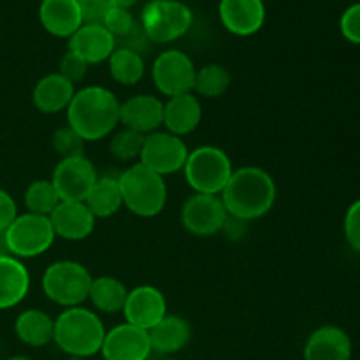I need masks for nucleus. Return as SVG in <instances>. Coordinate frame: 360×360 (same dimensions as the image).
<instances>
[{
    "label": "nucleus",
    "instance_id": "f257e3e1",
    "mask_svg": "<svg viewBox=\"0 0 360 360\" xmlns=\"http://www.w3.org/2000/svg\"><path fill=\"white\" fill-rule=\"evenodd\" d=\"M220 197L229 214L253 221L273 210L276 202V185L262 167L246 165L234 169Z\"/></svg>",
    "mask_w": 360,
    "mask_h": 360
},
{
    "label": "nucleus",
    "instance_id": "f03ea898",
    "mask_svg": "<svg viewBox=\"0 0 360 360\" xmlns=\"http://www.w3.org/2000/svg\"><path fill=\"white\" fill-rule=\"evenodd\" d=\"M120 105L122 102L108 88L86 86L76 91L67 108V125L86 143L105 139L120 125Z\"/></svg>",
    "mask_w": 360,
    "mask_h": 360
},
{
    "label": "nucleus",
    "instance_id": "7ed1b4c3",
    "mask_svg": "<svg viewBox=\"0 0 360 360\" xmlns=\"http://www.w3.org/2000/svg\"><path fill=\"white\" fill-rule=\"evenodd\" d=\"M105 338V327L91 309L76 306L67 308L55 319L53 343L76 359L98 354Z\"/></svg>",
    "mask_w": 360,
    "mask_h": 360
},
{
    "label": "nucleus",
    "instance_id": "20e7f679",
    "mask_svg": "<svg viewBox=\"0 0 360 360\" xmlns=\"http://www.w3.org/2000/svg\"><path fill=\"white\" fill-rule=\"evenodd\" d=\"M123 206L139 218H153L164 211L167 202V185L143 164H134L118 178Z\"/></svg>",
    "mask_w": 360,
    "mask_h": 360
},
{
    "label": "nucleus",
    "instance_id": "39448f33",
    "mask_svg": "<svg viewBox=\"0 0 360 360\" xmlns=\"http://www.w3.org/2000/svg\"><path fill=\"white\" fill-rule=\"evenodd\" d=\"M183 172L193 193L220 195L234 167L224 150L217 146H199L188 153Z\"/></svg>",
    "mask_w": 360,
    "mask_h": 360
},
{
    "label": "nucleus",
    "instance_id": "423d86ee",
    "mask_svg": "<svg viewBox=\"0 0 360 360\" xmlns=\"http://www.w3.org/2000/svg\"><path fill=\"white\" fill-rule=\"evenodd\" d=\"M94 276L76 260H56L42 274V292L62 308H76L88 299Z\"/></svg>",
    "mask_w": 360,
    "mask_h": 360
},
{
    "label": "nucleus",
    "instance_id": "0eeeda50",
    "mask_svg": "<svg viewBox=\"0 0 360 360\" xmlns=\"http://www.w3.org/2000/svg\"><path fill=\"white\" fill-rule=\"evenodd\" d=\"M193 14L179 0H151L141 13V27L150 42L169 44L178 41L192 27Z\"/></svg>",
    "mask_w": 360,
    "mask_h": 360
},
{
    "label": "nucleus",
    "instance_id": "6e6552de",
    "mask_svg": "<svg viewBox=\"0 0 360 360\" xmlns=\"http://www.w3.org/2000/svg\"><path fill=\"white\" fill-rule=\"evenodd\" d=\"M7 255L16 259H34L48 252L56 236L49 217L25 213L18 214L2 234Z\"/></svg>",
    "mask_w": 360,
    "mask_h": 360
},
{
    "label": "nucleus",
    "instance_id": "1a4fd4ad",
    "mask_svg": "<svg viewBox=\"0 0 360 360\" xmlns=\"http://www.w3.org/2000/svg\"><path fill=\"white\" fill-rule=\"evenodd\" d=\"M188 153V146L181 137L174 136L167 130L165 132L157 130V132L148 134L144 137L139 164L164 178V176H171L183 171Z\"/></svg>",
    "mask_w": 360,
    "mask_h": 360
},
{
    "label": "nucleus",
    "instance_id": "9d476101",
    "mask_svg": "<svg viewBox=\"0 0 360 360\" xmlns=\"http://www.w3.org/2000/svg\"><path fill=\"white\" fill-rule=\"evenodd\" d=\"M197 69L192 58L179 49H167L155 58L151 77L165 97H176V95L192 94L195 84Z\"/></svg>",
    "mask_w": 360,
    "mask_h": 360
},
{
    "label": "nucleus",
    "instance_id": "9b49d317",
    "mask_svg": "<svg viewBox=\"0 0 360 360\" xmlns=\"http://www.w3.org/2000/svg\"><path fill=\"white\" fill-rule=\"evenodd\" d=\"M227 217L229 213L220 195L193 193L181 207L183 227L199 238H210L221 232Z\"/></svg>",
    "mask_w": 360,
    "mask_h": 360
},
{
    "label": "nucleus",
    "instance_id": "f8f14e48",
    "mask_svg": "<svg viewBox=\"0 0 360 360\" xmlns=\"http://www.w3.org/2000/svg\"><path fill=\"white\" fill-rule=\"evenodd\" d=\"M97 178V171L91 160L83 155V157L62 158L53 171L51 183L58 192L60 200L84 202Z\"/></svg>",
    "mask_w": 360,
    "mask_h": 360
},
{
    "label": "nucleus",
    "instance_id": "ddd939ff",
    "mask_svg": "<svg viewBox=\"0 0 360 360\" xmlns=\"http://www.w3.org/2000/svg\"><path fill=\"white\" fill-rule=\"evenodd\" d=\"M101 354L104 360H148L151 354L150 334L123 322L105 330Z\"/></svg>",
    "mask_w": 360,
    "mask_h": 360
},
{
    "label": "nucleus",
    "instance_id": "4468645a",
    "mask_svg": "<svg viewBox=\"0 0 360 360\" xmlns=\"http://www.w3.org/2000/svg\"><path fill=\"white\" fill-rule=\"evenodd\" d=\"M165 315H167V301L157 287L141 285L129 290L125 306H123V316L127 323L150 330Z\"/></svg>",
    "mask_w": 360,
    "mask_h": 360
},
{
    "label": "nucleus",
    "instance_id": "2eb2a0df",
    "mask_svg": "<svg viewBox=\"0 0 360 360\" xmlns=\"http://www.w3.org/2000/svg\"><path fill=\"white\" fill-rule=\"evenodd\" d=\"M120 123L143 136L157 132L164 125V102L150 94L132 95L120 105Z\"/></svg>",
    "mask_w": 360,
    "mask_h": 360
},
{
    "label": "nucleus",
    "instance_id": "dca6fc26",
    "mask_svg": "<svg viewBox=\"0 0 360 360\" xmlns=\"http://www.w3.org/2000/svg\"><path fill=\"white\" fill-rule=\"evenodd\" d=\"M218 16L231 34L250 37L266 23L264 0H220Z\"/></svg>",
    "mask_w": 360,
    "mask_h": 360
},
{
    "label": "nucleus",
    "instance_id": "f3484780",
    "mask_svg": "<svg viewBox=\"0 0 360 360\" xmlns=\"http://www.w3.org/2000/svg\"><path fill=\"white\" fill-rule=\"evenodd\" d=\"M49 221L56 238L65 241H83L95 231L97 218L91 214L84 202L62 200L49 214Z\"/></svg>",
    "mask_w": 360,
    "mask_h": 360
},
{
    "label": "nucleus",
    "instance_id": "a211bd4d",
    "mask_svg": "<svg viewBox=\"0 0 360 360\" xmlns=\"http://www.w3.org/2000/svg\"><path fill=\"white\" fill-rule=\"evenodd\" d=\"M115 49L116 39L102 25H81L76 34L69 37V51L88 65L108 62Z\"/></svg>",
    "mask_w": 360,
    "mask_h": 360
},
{
    "label": "nucleus",
    "instance_id": "6ab92c4d",
    "mask_svg": "<svg viewBox=\"0 0 360 360\" xmlns=\"http://www.w3.org/2000/svg\"><path fill=\"white\" fill-rule=\"evenodd\" d=\"M39 20L48 34L62 39H69L83 25L77 0H42Z\"/></svg>",
    "mask_w": 360,
    "mask_h": 360
},
{
    "label": "nucleus",
    "instance_id": "aec40b11",
    "mask_svg": "<svg viewBox=\"0 0 360 360\" xmlns=\"http://www.w3.org/2000/svg\"><path fill=\"white\" fill-rule=\"evenodd\" d=\"M202 120V105L197 95L183 94L164 102V127L167 132L183 137L192 134Z\"/></svg>",
    "mask_w": 360,
    "mask_h": 360
},
{
    "label": "nucleus",
    "instance_id": "412c9836",
    "mask_svg": "<svg viewBox=\"0 0 360 360\" xmlns=\"http://www.w3.org/2000/svg\"><path fill=\"white\" fill-rule=\"evenodd\" d=\"M352 341L343 329L323 326L308 338L304 360H350Z\"/></svg>",
    "mask_w": 360,
    "mask_h": 360
},
{
    "label": "nucleus",
    "instance_id": "4be33fe9",
    "mask_svg": "<svg viewBox=\"0 0 360 360\" xmlns=\"http://www.w3.org/2000/svg\"><path fill=\"white\" fill-rule=\"evenodd\" d=\"M76 95V88L69 79L58 72H53L39 79L32 91V102L35 109L44 115H56L65 111Z\"/></svg>",
    "mask_w": 360,
    "mask_h": 360
},
{
    "label": "nucleus",
    "instance_id": "5701e85b",
    "mask_svg": "<svg viewBox=\"0 0 360 360\" xmlns=\"http://www.w3.org/2000/svg\"><path fill=\"white\" fill-rule=\"evenodd\" d=\"M30 290V273L20 259L0 255V311L21 304Z\"/></svg>",
    "mask_w": 360,
    "mask_h": 360
},
{
    "label": "nucleus",
    "instance_id": "b1692460",
    "mask_svg": "<svg viewBox=\"0 0 360 360\" xmlns=\"http://www.w3.org/2000/svg\"><path fill=\"white\" fill-rule=\"evenodd\" d=\"M148 334H150L151 350L171 355L188 345L192 338V327L183 316L165 315L153 329L148 330Z\"/></svg>",
    "mask_w": 360,
    "mask_h": 360
},
{
    "label": "nucleus",
    "instance_id": "393cba45",
    "mask_svg": "<svg viewBox=\"0 0 360 360\" xmlns=\"http://www.w3.org/2000/svg\"><path fill=\"white\" fill-rule=\"evenodd\" d=\"M55 320L42 309H25L14 322V333L21 343L41 348L53 341Z\"/></svg>",
    "mask_w": 360,
    "mask_h": 360
},
{
    "label": "nucleus",
    "instance_id": "a878e982",
    "mask_svg": "<svg viewBox=\"0 0 360 360\" xmlns=\"http://www.w3.org/2000/svg\"><path fill=\"white\" fill-rule=\"evenodd\" d=\"M127 295H129V288L118 278L98 276L91 281L88 299L95 306V309L108 313V315H115V313L123 311Z\"/></svg>",
    "mask_w": 360,
    "mask_h": 360
},
{
    "label": "nucleus",
    "instance_id": "bb28decb",
    "mask_svg": "<svg viewBox=\"0 0 360 360\" xmlns=\"http://www.w3.org/2000/svg\"><path fill=\"white\" fill-rule=\"evenodd\" d=\"M84 204L95 218H109L118 213L123 206L118 178H97Z\"/></svg>",
    "mask_w": 360,
    "mask_h": 360
},
{
    "label": "nucleus",
    "instance_id": "cd10ccee",
    "mask_svg": "<svg viewBox=\"0 0 360 360\" xmlns=\"http://www.w3.org/2000/svg\"><path fill=\"white\" fill-rule=\"evenodd\" d=\"M109 72L111 77L120 84L134 86L139 83L146 72L143 55L136 51H130L127 48H116L112 55L109 56Z\"/></svg>",
    "mask_w": 360,
    "mask_h": 360
},
{
    "label": "nucleus",
    "instance_id": "c85d7f7f",
    "mask_svg": "<svg viewBox=\"0 0 360 360\" xmlns=\"http://www.w3.org/2000/svg\"><path fill=\"white\" fill-rule=\"evenodd\" d=\"M23 202L27 207V213L49 217L62 200H60V195L53 186L51 179H35L25 190Z\"/></svg>",
    "mask_w": 360,
    "mask_h": 360
},
{
    "label": "nucleus",
    "instance_id": "c756f323",
    "mask_svg": "<svg viewBox=\"0 0 360 360\" xmlns=\"http://www.w3.org/2000/svg\"><path fill=\"white\" fill-rule=\"evenodd\" d=\"M232 83V76L220 63H207L197 69L193 91L206 98H218L229 90Z\"/></svg>",
    "mask_w": 360,
    "mask_h": 360
},
{
    "label": "nucleus",
    "instance_id": "7c9ffc66",
    "mask_svg": "<svg viewBox=\"0 0 360 360\" xmlns=\"http://www.w3.org/2000/svg\"><path fill=\"white\" fill-rule=\"evenodd\" d=\"M144 137L146 136H143V134L134 132L130 129H123L111 137V141H109V151L120 162L139 160L141 151H143Z\"/></svg>",
    "mask_w": 360,
    "mask_h": 360
},
{
    "label": "nucleus",
    "instance_id": "2f4dec72",
    "mask_svg": "<svg viewBox=\"0 0 360 360\" xmlns=\"http://www.w3.org/2000/svg\"><path fill=\"white\" fill-rule=\"evenodd\" d=\"M53 150L56 155L62 158H74V157H83L84 155V144L86 141L76 132L70 125H63L53 132Z\"/></svg>",
    "mask_w": 360,
    "mask_h": 360
},
{
    "label": "nucleus",
    "instance_id": "473e14b6",
    "mask_svg": "<svg viewBox=\"0 0 360 360\" xmlns=\"http://www.w3.org/2000/svg\"><path fill=\"white\" fill-rule=\"evenodd\" d=\"M102 27H105L109 30V34L118 41V39L125 37L134 27H136V20H134L130 9H123V7H112L109 11V14L105 16Z\"/></svg>",
    "mask_w": 360,
    "mask_h": 360
},
{
    "label": "nucleus",
    "instance_id": "72a5a7b5",
    "mask_svg": "<svg viewBox=\"0 0 360 360\" xmlns=\"http://www.w3.org/2000/svg\"><path fill=\"white\" fill-rule=\"evenodd\" d=\"M83 25H102L109 11L115 7L112 0H77Z\"/></svg>",
    "mask_w": 360,
    "mask_h": 360
},
{
    "label": "nucleus",
    "instance_id": "f704fd0d",
    "mask_svg": "<svg viewBox=\"0 0 360 360\" xmlns=\"http://www.w3.org/2000/svg\"><path fill=\"white\" fill-rule=\"evenodd\" d=\"M340 30L348 42L360 46V2L352 4L341 14Z\"/></svg>",
    "mask_w": 360,
    "mask_h": 360
},
{
    "label": "nucleus",
    "instance_id": "c9c22d12",
    "mask_svg": "<svg viewBox=\"0 0 360 360\" xmlns=\"http://www.w3.org/2000/svg\"><path fill=\"white\" fill-rule=\"evenodd\" d=\"M88 67L90 65H88L84 60H81L79 56L74 55V53H70L69 49H67V53L62 56V60H60L58 74H62L65 79H69L70 83L76 84L86 77Z\"/></svg>",
    "mask_w": 360,
    "mask_h": 360
},
{
    "label": "nucleus",
    "instance_id": "e433bc0d",
    "mask_svg": "<svg viewBox=\"0 0 360 360\" xmlns=\"http://www.w3.org/2000/svg\"><path fill=\"white\" fill-rule=\"evenodd\" d=\"M345 238L350 248L360 253V199L355 200L345 214Z\"/></svg>",
    "mask_w": 360,
    "mask_h": 360
},
{
    "label": "nucleus",
    "instance_id": "4c0bfd02",
    "mask_svg": "<svg viewBox=\"0 0 360 360\" xmlns=\"http://www.w3.org/2000/svg\"><path fill=\"white\" fill-rule=\"evenodd\" d=\"M148 42H150V39H148L146 34H144L141 23H136V27H134L125 37L116 41V48H127L130 49V51H136L139 53V55H143L144 49L148 48Z\"/></svg>",
    "mask_w": 360,
    "mask_h": 360
},
{
    "label": "nucleus",
    "instance_id": "58836bf2",
    "mask_svg": "<svg viewBox=\"0 0 360 360\" xmlns=\"http://www.w3.org/2000/svg\"><path fill=\"white\" fill-rule=\"evenodd\" d=\"M18 217V206L14 202V199L11 197L9 192L0 188V234L9 229V225L13 224L14 218Z\"/></svg>",
    "mask_w": 360,
    "mask_h": 360
},
{
    "label": "nucleus",
    "instance_id": "ea45409f",
    "mask_svg": "<svg viewBox=\"0 0 360 360\" xmlns=\"http://www.w3.org/2000/svg\"><path fill=\"white\" fill-rule=\"evenodd\" d=\"M248 229L250 221L229 214L227 220H225L224 224V229H221V234H224L229 241H241V239L248 234Z\"/></svg>",
    "mask_w": 360,
    "mask_h": 360
},
{
    "label": "nucleus",
    "instance_id": "a19ab883",
    "mask_svg": "<svg viewBox=\"0 0 360 360\" xmlns=\"http://www.w3.org/2000/svg\"><path fill=\"white\" fill-rule=\"evenodd\" d=\"M116 7H123V9H130L132 6H136L137 0H112Z\"/></svg>",
    "mask_w": 360,
    "mask_h": 360
},
{
    "label": "nucleus",
    "instance_id": "79ce46f5",
    "mask_svg": "<svg viewBox=\"0 0 360 360\" xmlns=\"http://www.w3.org/2000/svg\"><path fill=\"white\" fill-rule=\"evenodd\" d=\"M0 255H7L6 245H4V239H2V234H0Z\"/></svg>",
    "mask_w": 360,
    "mask_h": 360
},
{
    "label": "nucleus",
    "instance_id": "37998d69",
    "mask_svg": "<svg viewBox=\"0 0 360 360\" xmlns=\"http://www.w3.org/2000/svg\"><path fill=\"white\" fill-rule=\"evenodd\" d=\"M7 360H32V359L25 357V355H14V357H11V359H7Z\"/></svg>",
    "mask_w": 360,
    "mask_h": 360
},
{
    "label": "nucleus",
    "instance_id": "c03bdc74",
    "mask_svg": "<svg viewBox=\"0 0 360 360\" xmlns=\"http://www.w3.org/2000/svg\"><path fill=\"white\" fill-rule=\"evenodd\" d=\"M164 360H176V359H164Z\"/></svg>",
    "mask_w": 360,
    "mask_h": 360
}]
</instances>
